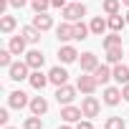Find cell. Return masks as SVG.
<instances>
[{
	"label": "cell",
	"mask_w": 129,
	"mask_h": 129,
	"mask_svg": "<svg viewBox=\"0 0 129 129\" xmlns=\"http://www.w3.org/2000/svg\"><path fill=\"white\" fill-rule=\"evenodd\" d=\"M84 15H86V5H84V3H74V0H71V3L63 8V18H66L69 23H76V20H81Z\"/></svg>",
	"instance_id": "cell-1"
},
{
	"label": "cell",
	"mask_w": 129,
	"mask_h": 129,
	"mask_svg": "<svg viewBox=\"0 0 129 129\" xmlns=\"http://www.w3.org/2000/svg\"><path fill=\"white\" fill-rule=\"evenodd\" d=\"M96 86H99L96 76H94V74H84V71H81V76H79V81H76V89H79V91H84V94H94V91H96Z\"/></svg>",
	"instance_id": "cell-2"
},
{
	"label": "cell",
	"mask_w": 129,
	"mask_h": 129,
	"mask_svg": "<svg viewBox=\"0 0 129 129\" xmlns=\"http://www.w3.org/2000/svg\"><path fill=\"white\" fill-rule=\"evenodd\" d=\"M99 109H101V104H99V99H96V96H91V94L81 101V111H84V116H86V119L99 116Z\"/></svg>",
	"instance_id": "cell-3"
},
{
	"label": "cell",
	"mask_w": 129,
	"mask_h": 129,
	"mask_svg": "<svg viewBox=\"0 0 129 129\" xmlns=\"http://www.w3.org/2000/svg\"><path fill=\"white\" fill-rule=\"evenodd\" d=\"M28 69H30V66H28L25 61H15L13 66L8 69V76H10L13 81H23V79H28V76H30V74H28Z\"/></svg>",
	"instance_id": "cell-4"
},
{
	"label": "cell",
	"mask_w": 129,
	"mask_h": 129,
	"mask_svg": "<svg viewBox=\"0 0 129 129\" xmlns=\"http://www.w3.org/2000/svg\"><path fill=\"white\" fill-rule=\"evenodd\" d=\"M74 99H76V89H74V86L63 84V86H58V89H56V101H58V104L66 106V104H71Z\"/></svg>",
	"instance_id": "cell-5"
},
{
	"label": "cell",
	"mask_w": 129,
	"mask_h": 129,
	"mask_svg": "<svg viewBox=\"0 0 129 129\" xmlns=\"http://www.w3.org/2000/svg\"><path fill=\"white\" fill-rule=\"evenodd\" d=\"M79 66H81V71H84V74H94V71H96V66H99V58H96L94 53H81Z\"/></svg>",
	"instance_id": "cell-6"
},
{
	"label": "cell",
	"mask_w": 129,
	"mask_h": 129,
	"mask_svg": "<svg viewBox=\"0 0 129 129\" xmlns=\"http://www.w3.org/2000/svg\"><path fill=\"white\" fill-rule=\"evenodd\" d=\"M81 116H84V111L79 109V106H71V104H66L61 109V119L66 121V124H71V121H81Z\"/></svg>",
	"instance_id": "cell-7"
},
{
	"label": "cell",
	"mask_w": 129,
	"mask_h": 129,
	"mask_svg": "<svg viewBox=\"0 0 129 129\" xmlns=\"http://www.w3.org/2000/svg\"><path fill=\"white\" fill-rule=\"evenodd\" d=\"M33 25H36L38 30H43V33H46V30H51V28H53V18H51L48 13H36V15H33Z\"/></svg>",
	"instance_id": "cell-8"
},
{
	"label": "cell",
	"mask_w": 129,
	"mask_h": 129,
	"mask_svg": "<svg viewBox=\"0 0 129 129\" xmlns=\"http://www.w3.org/2000/svg\"><path fill=\"white\" fill-rule=\"evenodd\" d=\"M25 46H28V41L23 38V33H20V36H13L10 43H8V48H10L13 56H23V53H25Z\"/></svg>",
	"instance_id": "cell-9"
},
{
	"label": "cell",
	"mask_w": 129,
	"mask_h": 129,
	"mask_svg": "<svg viewBox=\"0 0 129 129\" xmlns=\"http://www.w3.org/2000/svg\"><path fill=\"white\" fill-rule=\"evenodd\" d=\"M8 104H10L13 109H23V106H30V101H28V94H25V91H13V94L8 96Z\"/></svg>",
	"instance_id": "cell-10"
},
{
	"label": "cell",
	"mask_w": 129,
	"mask_h": 129,
	"mask_svg": "<svg viewBox=\"0 0 129 129\" xmlns=\"http://www.w3.org/2000/svg\"><path fill=\"white\" fill-rule=\"evenodd\" d=\"M48 79H51V84H56V86H63V84L69 81V74H66V69L53 66V69L48 71Z\"/></svg>",
	"instance_id": "cell-11"
},
{
	"label": "cell",
	"mask_w": 129,
	"mask_h": 129,
	"mask_svg": "<svg viewBox=\"0 0 129 129\" xmlns=\"http://www.w3.org/2000/svg\"><path fill=\"white\" fill-rule=\"evenodd\" d=\"M28 81H30V86H33V89H38V91H43V86H46V84H51V79H48V76H43V74H41V69H36V71L28 76Z\"/></svg>",
	"instance_id": "cell-12"
},
{
	"label": "cell",
	"mask_w": 129,
	"mask_h": 129,
	"mask_svg": "<svg viewBox=\"0 0 129 129\" xmlns=\"http://www.w3.org/2000/svg\"><path fill=\"white\" fill-rule=\"evenodd\" d=\"M119 101H121V91H119L116 86H106V89H104V104L116 106Z\"/></svg>",
	"instance_id": "cell-13"
},
{
	"label": "cell",
	"mask_w": 129,
	"mask_h": 129,
	"mask_svg": "<svg viewBox=\"0 0 129 129\" xmlns=\"http://www.w3.org/2000/svg\"><path fill=\"white\" fill-rule=\"evenodd\" d=\"M25 63H28L30 69H41L43 63H46V56H43L41 51H28V53H25Z\"/></svg>",
	"instance_id": "cell-14"
},
{
	"label": "cell",
	"mask_w": 129,
	"mask_h": 129,
	"mask_svg": "<svg viewBox=\"0 0 129 129\" xmlns=\"http://www.w3.org/2000/svg\"><path fill=\"white\" fill-rule=\"evenodd\" d=\"M30 111H33L36 116H43V114L48 111V101H46L43 96H33V99H30Z\"/></svg>",
	"instance_id": "cell-15"
},
{
	"label": "cell",
	"mask_w": 129,
	"mask_h": 129,
	"mask_svg": "<svg viewBox=\"0 0 129 129\" xmlns=\"http://www.w3.org/2000/svg\"><path fill=\"white\" fill-rule=\"evenodd\" d=\"M56 36H58V41H63V43H66V41H71L74 38V23H61L58 28H56Z\"/></svg>",
	"instance_id": "cell-16"
},
{
	"label": "cell",
	"mask_w": 129,
	"mask_h": 129,
	"mask_svg": "<svg viewBox=\"0 0 129 129\" xmlns=\"http://www.w3.org/2000/svg\"><path fill=\"white\" fill-rule=\"evenodd\" d=\"M58 58H61V63H74V61L79 58V53H76V48H74V46H61Z\"/></svg>",
	"instance_id": "cell-17"
},
{
	"label": "cell",
	"mask_w": 129,
	"mask_h": 129,
	"mask_svg": "<svg viewBox=\"0 0 129 129\" xmlns=\"http://www.w3.org/2000/svg\"><path fill=\"white\" fill-rule=\"evenodd\" d=\"M111 74H114V81H116V84H129V66H121V63H116Z\"/></svg>",
	"instance_id": "cell-18"
},
{
	"label": "cell",
	"mask_w": 129,
	"mask_h": 129,
	"mask_svg": "<svg viewBox=\"0 0 129 129\" xmlns=\"http://www.w3.org/2000/svg\"><path fill=\"white\" fill-rule=\"evenodd\" d=\"M20 33H23V38H25L28 43H38V41H41V33H43V30H38V28H36L33 23H30V25H25V28H23Z\"/></svg>",
	"instance_id": "cell-19"
},
{
	"label": "cell",
	"mask_w": 129,
	"mask_h": 129,
	"mask_svg": "<svg viewBox=\"0 0 129 129\" xmlns=\"http://www.w3.org/2000/svg\"><path fill=\"white\" fill-rule=\"evenodd\" d=\"M89 33H91V28H89V25H84L81 20H76V23H74V41H86V38H89Z\"/></svg>",
	"instance_id": "cell-20"
},
{
	"label": "cell",
	"mask_w": 129,
	"mask_h": 129,
	"mask_svg": "<svg viewBox=\"0 0 129 129\" xmlns=\"http://www.w3.org/2000/svg\"><path fill=\"white\" fill-rule=\"evenodd\" d=\"M121 56H124V48L121 46H116V48H109L106 51V63H121Z\"/></svg>",
	"instance_id": "cell-21"
},
{
	"label": "cell",
	"mask_w": 129,
	"mask_h": 129,
	"mask_svg": "<svg viewBox=\"0 0 129 129\" xmlns=\"http://www.w3.org/2000/svg\"><path fill=\"white\" fill-rule=\"evenodd\" d=\"M124 25H126V18H121L119 13H116V15H109V28H111L114 33H121Z\"/></svg>",
	"instance_id": "cell-22"
},
{
	"label": "cell",
	"mask_w": 129,
	"mask_h": 129,
	"mask_svg": "<svg viewBox=\"0 0 129 129\" xmlns=\"http://www.w3.org/2000/svg\"><path fill=\"white\" fill-rule=\"evenodd\" d=\"M89 28H91V33H94V36H101V33L109 28V20H104V18L99 15V18H94V20H91V25H89Z\"/></svg>",
	"instance_id": "cell-23"
},
{
	"label": "cell",
	"mask_w": 129,
	"mask_h": 129,
	"mask_svg": "<svg viewBox=\"0 0 129 129\" xmlns=\"http://www.w3.org/2000/svg\"><path fill=\"white\" fill-rule=\"evenodd\" d=\"M94 76H96V81H99V84H106L109 79H114V74H111V69H109V66H96Z\"/></svg>",
	"instance_id": "cell-24"
},
{
	"label": "cell",
	"mask_w": 129,
	"mask_h": 129,
	"mask_svg": "<svg viewBox=\"0 0 129 129\" xmlns=\"http://www.w3.org/2000/svg\"><path fill=\"white\" fill-rule=\"evenodd\" d=\"M116 46H121V33H109V36H104V48L109 51V48H116Z\"/></svg>",
	"instance_id": "cell-25"
},
{
	"label": "cell",
	"mask_w": 129,
	"mask_h": 129,
	"mask_svg": "<svg viewBox=\"0 0 129 129\" xmlns=\"http://www.w3.org/2000/svg\"><path fill=\"white\" fill-rule=\"evenodd\" d=\"M0 30L3 33H13L15 30V18L13 15H3L0 18Z\"/></svg>",
	"instance_id": "cell-26"
},
{
	"label": "cell",
	"mask_w": 129,
	"mask_h": 129,
	"mask_svg": "<svg viewBox=\"0 0 129 129\" xmlns=\"http://www.w3.org/2000/svg\"><path fill=\"white\" fill-rule=\"evenodd\" d=\"M23 129H43V119L33 114V116H28V119H25V124H23Z\"/></svg>",
	"instance_id": "cell-27"
},
{
	"label": "cell",
	"mask_w": 129,
	"mask_h": 129,
	"mask_svg": "<svg viewBox=\"0 0 129 129\" xmlns=\"http://www.w3.org/2000/svg\"><path fill=\"white\" fill-rule=\"evenodd\" d=\"M124 126H126V124H124V119H121V116H109L104 129H124Z\"/></svg>",
	"instance_id": "cell-28"
},
{
	"label": "cell",
	"mask_w": 129,
	"mask_h": 129,
	"mask_svg": "<svg viewBox=\"0 0 129 129\" xmlns=\"http://www.w3.org/2000/svg\"><path fill=\"white\" fill-rule=\"evenodd\" d=\"M104 13L106 15H116L119 13V0H104Z\"/></svg>",
	"instance_id": "cell-29"
},
{
	"label": "cell",
	"mask_w": 129,
	"mask_h": 129,
	"mask_svg": "<svg viewBox=\"0 0 129 129\" xmlns=\"http://www.w3.org/2000/svg\"><path fill=\"white\" fill-rule=\"evenodd\" d=\"M48 8H53L51 0H33V10H36V13H46Z\"/></svg>",
	"instance_id": "cell-30"
},
{
	"label": "cell",
	"mask_w": 129,
	"mask_h": 129,
	"mask_svg": "<svg viewBox=\"0 0 129 129\" xmlns=\"http://www.w3.org/2000/svg\"><path fill=\"white\" fill-rule=\"evenodd\" d=\"M10 48H5V51H0V66H5V69H10L13 66V61H10Z\"/></svg>",
	"instance_id": "cell-31"
},
{
	"label": "cell",
	"mask_w": 129,
	"mask_h": 129,
	"mask_svg": "<svg viewBox=\"0 0 129 129\" xmlns=\"http://www.w3.org/2000/svg\"><path fill=\"white\" fill-rule=\"evenodd\" d=\"M74 129H94V124L89 121V119H84V121H76V126Z\"/></svg>",
	"instance_id": "cell-32"
},
{
	"label": "cell",
	"mask_w": 129,
	"mask_h": 129,
	"mask_svg": "<svg viewBox=\"0 0 129 129\" xmlns=\"http://www.w3.org/2000/svg\"><path fill=\"white\" fill-rule=\"evenodd\" d=\"M8 109H0V124H3V126H8Z\"/></svg>",
	"instance_id": "cell-33"
},
{
	"label": "cell",
	"mask_w": 129,
	"mask_h": 129,
	"mask_svg": "<svg viewBox=\"0 0 129 129\" xmlns=\"http://www.w3.org/2000/svg\"><path fill=\"white\" fill-rule=\"evenodd\" d=\"M51 5H53V8H61V10H63V8L69 5V0H51Z\"/></svg>",
	"instance_id": "cell-34"
},
{
	"label": "cell",
	"mask_w": 129,
	"mask_h": 129,
	"mask_svg": "<svg viewBox=\"0 0 129 129\" xmlns=\"http://www.w3.org/2000/svg\"><path fill=\"white\" fill-rule=\"evenodd\" d=\"M25 3H28V0H10V5H13V8H23Z\"/></svg>",
	"instance_id": "cell-35"
},
{
	"label": "cell",
	"mask_w": 129,
	"mask_h": 129,
	"mask_svg": "<svg viewBox=\"0 0 129 129\" xmlns=\"http://www.w3.org/2000/svg\"><path fill=\"white\" fill-rule=\"evenodd\" d=\"M121 96H124V101H129V84H124V89H121Z\"/></svg>",
	"instance_id": "cell-36"
},
{
	"label": "cell",
	"mask_w": 129,
	"mask_h": 129,
	"mask_svg": "<svg viewBox=\"0 0 129 129\" xmlns=\"http://www.w3.org/2000/svg\"><path fill=\"white\" fill-rule=\"evenodd\" d=\"M58 129H71V126H69V124H63V126H58Z\"/></svg>",
	"instance_id": "cell-37"
},
{
	"label": "cell",
	"mask_w": 129,
	"mask_h": 129,
	"mask_svg": "<svg viewBox=\"0 0 129 129\" xmlns=\"http://www.w3.org/2000/svg\"><path fill=\"white\" fill-rule=\"evenodd\" d=\"M124 18H126V23H129V10H126V15H124Z\"/></svg>",
	"instance_id": "cell-38"
},
{
	"label": "cell",
	"mask_w": 129,
	"mask_h": 129,
	"mask_svg": "<svg viewBox=\"0 0 129 129\" xmlns=\"http://www.w3.org/2000/svg\"><path fill=\"white\" fill-rule=\"evenodd\" d=\"M121 3H124V5H129V0H121Z\"/></svg>",
	"instance_id": "cell-39"
},
{
	"label": "cell",
	"mask_w": 129,
	"mask_h": 129,
	"mask_svg": "<svg viewBox=\"0 0 129 129\" xmlns=\"http://www.w3.org/2000/svg\"><path fill=\"white\" fill-rule=\"evenodd\" d=\"M5 129H15V126H5Z\"/></svg>",
	"instance_id": "cell-40"
},
{
	"label": "cell",
	"mask_w": 129,
	"mask_h": 129,
	"mask_svg": "<svg viewBox=\"0 0 129 129\" xmlns=\"http://www.w3.org/2000/svg\"><path fill=\"white\" fill-rule=\"evenodd\" d=\"M74 3H81V0H74Z\"/></svg>",
	"instance_id": "cell-41"
}]
</instances>
